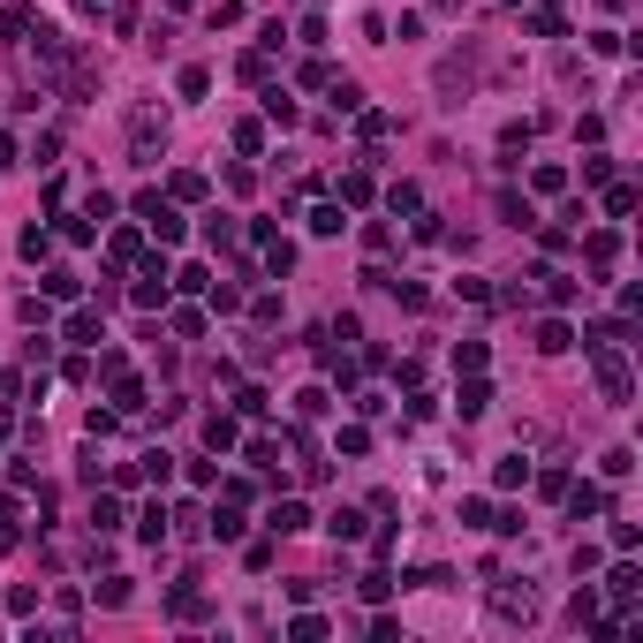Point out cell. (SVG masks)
<instances>
[{
	"mask_svg": "<svg viewBox=\"0 0 643 643\" xmlns=\"http://www.w3.org/2000/svg\"><path fill=\"white\" fill-rule=\"evenodd\" d=\"M590 349H598V356H590V363H598V394L620 409V401H629V356H620L613 341H590Z\"/></svg>",
	"mask_w": 643,
	"mask_h": 643,
	"instance_id": "obj_1",
	"label": "cell"
},
{
	"mask_svg": "<svg viewBox=\"0 0 643 643\" xmlns=\"http://www.w3.org/2000/svg\"><path fill=\"white\" fill-rule=\"evenodd\" d=\"M159 144H167V114L137 106V114H129V152H137V167H152V159H159Z\"/></svg>",
	"mask_w": 643,
	"mask_h": 643,
	"instance_id": "obj_2",
	"label": "cell"
},
{
	"mask_svg": "<svg viewBox=\"0 0 643 643\" xmlns=\"http://www.w3.org/2000/svg\"><path fill=\"white\" fill-rule=\"evenodd\" d=\"M137 220H144V227H152V235H159V243H182V212H175V205H167V197H159V189H137Z\"/></svg>",
	"mask_w": 643,
	"mask_h": 643,
	"instance_id": "obj_3",
	"label": "cell"
},
{
	"mask_svg": "<svg viewBox=\"0 0 643 643\" xmlns=\"http://www.w3.org/2000/svg\"><path fill=\"white\" fill-rule=\"evenodd\" d=\"M492 606H500V620H538V590H530V583H500Z\"/></svg>",
	"mask_w": 643,
	"mask_h": 643,
	"instance_id": "obj_4",
	"label": "cell"
},
{
	"mask_svg": "<svg viewBox=\"0 0 643 643\" xmlns=\"http://www.w3.org/2000/svg\"><path fill=\"white\" fill-rule=\"evenodd\" d=\"M137 303H144V311L167 303V257H144V273H137Z\"/></svg>",
	"mask_w": 643,
	"mask_h": 643,
	"instance_id": "obj_5",
	"label": "cell"
},
{
	"mask_svg": "<svg viewBox=\"0 0 643 643\" xmlns=\"http://www.w3.org/2000/svg\"><path fill=\"white\" fill-rule=\"evenodd\" d=\"M583 257H590L598 273H606L613 257H620V227H590V235H583Z\"/></svg>",
	"mask_w": 643,
	"mask_h": 643,
	"instance_id": "obj_6",
	"label": "cell"
},
{
	"mask_svg": "<svg viewBox=\"0 0 643 643\" xmlns=\"http://www.w3.org/2000/svg\"><path fill=\"white\" fill-rule=\"evenodd\" d=\"M265 523H273V538H295V530H311V507H303V500H281Z\"/></svg>",
	"mask_w": 643,
	"mask_h": 643,
	"instance_id": "obj_7",
	"label": "cell"
},
{
	"mask_svg": "<svg viewBox=\"0 0 643 643\" xmlns=\"http://www.w3.org/2000/svg\"><path fill=\"white\" fill-rule=\"evenodd\" d=\"M568 514L583 523V514H606V492L598 485H568Z\"/></svg>",
	"mask_w": 643,
	"mask_h": 643,
	"instance_id": "obj_8",
	"label": "cell"
},
{
	"mask_svg": "<svg viewBox=\"0 0 643 643\" xmlns=\"http://www.w3.org/2000/svg\"><path fill=\"white\" fill-rule=\"evenodd\" d=\"M137 538H144V545H167V507H159V500L137 514Z\"/></svg>",
	"mask_w": 643,
	"mask_h": 643,
	"instance_id": "obj_9",
	"label": "cell"
},
{
	"mask_svg": "<svg viewBox=\"0 0 643 643\" xmlns=\"http://www.w3.org/2000/svg\"><path fill=\"white\" fill-rule=\"evenodd\" d=\"M538 281H545L552 303H575V295H583V281H575V273H538Z\"/></svg>",
	"mask_w": 643,
	"mask_h": 643,
	"instance_id": "obj_10",
	"label": "cell"
},
{
	"mask_svg": "<svg viewBox=\"0 0 643 643\" xmlns=\"http://www.w3.org/2000/svg\"><path fill=\"white\" fill-rule=\"evenodd\" d=\"M485 409H492V386L469 371V386H462V417H485Z\"/></svg>",
	"mask_w": 643,
	"mask_h": 643,
	"instance_id": "obj_11",
	"label": "cell"
},
{
	"mask_svg": "<svg viewBox=\"0 0 643 643\" xmlns=\"http://www.w3.org/2000/svg\"><path fill=\"white\" fill-rule=\"evenodd\" d=\"M568 341H575V333L561 326V318H545V326H538V356H561V349H568Z\"/></svg>",
	"mask_w": 643,
	"mask_h": 643,
	"instance_id": "obj_12",
	"label": "cell"
},
{
	"mask_svg": "<svg viewBox=\"0 0 643 643\" xmlns=\"http://www.w3.org/2000/svg\"><path fill=\"white\" fill-rule=\"evenodd\" d=\"M205 446H212V455H227V446H235V417H205Z\"/></svg>",
	"mask_w": 643,
	"mask_h": 643,
	"instance_id": "obj_13",
	"label": "cell"
},
{
	"mask_svg": "<svg viewBox=\"0 0 643 643\" xmlns=\"http://www.w3.org/2000/svg\"><path fill=\"white\" fill-rule=\"evenodd\" d=\"M91 530H99V538H106V530H121V500H106V492H99V500H91Z\"/></svg>",
	"mask_w": 643,
	"mask_h": 643,
	"instance_id": "obj_14",
	"label": "cell"
},
{
	"mask_svg": "<svg viewBox=\"0 0 643 643\" xmlns=\"http://www.w3.org/2000/svg\"><path fill=\"white\" fill-rule=\"evenodd\" d=\"M341 205H371V175H363V167H356V175H341Z\"/></svg>",
	"mask_w": 643,
	"mask_h": 643,
	"instance_id": "obj_15",
	"label": "cell"
},
{
	"mask_svg": "<svg viewBox=\"0 0 643 643\" xmlns=\"http://www.w3.org/2000/svg\"><path fill=\"white\" fill-rule=\"evenodd\" d=\"M326 530H333V538H341V545H356V538H363V514H356V507H341V514H333V523H326Z\"/></svg>",
	"mask_w": 643,
	"mask_h": 643,
	"instance_id": "obj_16",
	"label": "cell"
},
{
	"mask_svg": "<svg viewBox=\"0 0 643 643\" xmlns=\"http://www.w3.org/2000/svg\"><path fill=\"white\" fill-rule=\"evenodd\" d=\"M137 469H144L152 485H167V477H175V455H159V446H152V455H137Z\"/></svg>",
	"mask_w": 643,
	"mask_h": 643,
	"instance_id": "obj_17",
	"label": "cell"
},
{
	"mask_svg": "<svg viewBox=\"0 0 643 643\" xmlns=\"http://www.w3.org/2000/svg\"><path fill=\"white\" fill-rule=\"evenodd\" d=\"M523 477H530V462H523V455H507L500 469H492V485H500V492H514V485H523Z\"/></svg>",
	"mask_w": 643,
	"mask_h": 643,
	"instance_id": "obj_18",
	"label": "cell"
},
{
	"mask_svg": "<svg viewBox=\"0 0 643 643\" xmlns=\"http://www.w3.org/2000/svg\"><path fill=\"white\" fill-rule=\"evenodd\" d=\"M265 114H273V121H281V129H295V99L281 91V83H273V91H265Z\"/></svg>",
	"mask_w": 643,
	"mask_h": 643,
	"instance_id": "obj_19",
	"label": "cell"
},
{
	"mask_svg": "<svg viewBox=\"0 0 643 643\" xmlns=\"http://www.w3.org/2000/svg\"><path fill=\"white\" fill-rule=\"evenodd\" d=\"M326 91H333V106H341V114H356V106H363V83H349V76H341V83H326Z\"/></svg>",
	"mask_w": 643,
	"mask_h": 643,
	"instance_id": "obj_20",
	"label": "cell"
},
{
	"mask_svg": "<svg viewBox=\"0 0 643 643\" xmlns=\"http://www.w3.org/2000/svg\"><path fill=\"white\" fill-rule=\"evenodd\" d=\"M606 212H613V220H629V212H636V189L613 182V189H606Z\"/></svg>",
	"mask_w": 643,
	"mask_h": 643,
	"instance_id": "obj_21",
	"label": "cell"
},
{
	"mask_svg": "<svg viewBox=\"0 0 643 643\" xmlns=\"http://www.w3.org/2000/svg\"><path fill=\"white\" fill-rule=\"evenodd\" d=\"M636 590H643V575H636L629 561H620V568H613V598H620V606H629V598H636Z\"/></svg>",
	"mask_w": 643,
	"mask_h": 643,
	"instance_id": "obj_22",
	"label": "cell"
},
{
	"mask_svg": "<svg viewBox=\"0 0 643 643\" xmlns=\"http://www.w3.org/2000/svg\"><path fill=\"white\" fill-rule=\"evenodd\" d=\"M106 257H114V265H129V257H137V227H114V243H106Z\"/></svg>",
	"mask_w": 643,
	"mask_h": 643,
	"instance_id": "obj_23",
	"label": "cell"
},
{
	"mask_svg": "<svg viewBox=\"0 0 643 643\" xmlns=\"http://www.w3.org/2000/svg\"><path fill=\"white\" fill-rule=\"evenodd\" d=\"M500 212H507V227H538V220H530V197H514V189L500 197Z\"/></svg>",
	"mask_w": 643,
	"mask_h": 643,
	"instance_id": "obj_24",
	"label": "cell"
},
{
	"mask_svg": "<svg viewBox=\"0 0 643 643\" xmlns=\"http://www.w3.org/2000/svg\"><path fill=\"white\" fill-rule=\"evenodd\" d=\"M341 227H349V220H341V205H318L311 212V235H341Z\"/></svg>",
	"mask_w": 643,
	"mask_h": 643,
	"instance_id": "obj_25",
	"label": "cell"
},
{
	"mask_svg": "<svg viewBox=\"0 0 643 643\" xmlns=\"http://www.w3.org/2000/svg\"><path fill=\"white\" fill-rule=\"evenodd\" d=\"M212 538H227V545H235V538H243V514L220 507V514H212Z\"/></svg>",
	"mask_w": 643,
	"mask_h": 643,
	"instance_id": "obj_26",
	"label": "cell"
},
{
	"mask_svg": "<svg viewBox=\"0 0 643 643\" xmlns=\"http://www.w3.org/2000/svg\"><path fill=\"white\" fill-rule=\"evenodd\" d=\"M295 417H326V386H303V394H295Z\"/></svg>",
	"mask_w": 643,
	"mask_h": 643,
	"instance_id": "obj_27",
	"label": "cell"
},
{
	"mask_svg": "<svg viewBox=\"0 0 643 643\" xmlns=\"http://www.w3.org/2000/svg\"><path fill=\"white\" fill-rule=\"evenodd\" d=\"M530 182H538L545 197H561V189H568V167H538V175H530Z\"/></svg>",
	"mask_w": 643,
	"mask_h": 643,
	"instance_id": "obj_28",
	"label": "cell"
},
{
	"mask_svg": "<svg viewBox=\"0 0 643 643\" xmlns=\"http://www.w3.org/2000/svg\"><path fill=\"white\" fill-rule=\"evenodd\" d=\"M99 606H129V575H106V583H99Z\"/></svg>",
	"mask_w": 643,
	"mask_h": 643,
	"instance_id": "obj_29",
	"label": "cell"
},
{
	"mask_svg": "<svg viewBox=\"0 0 643 643\" xmlns=\"http://www.w3.org/2000/svg\"><path fill=\"white\" fill-rule=\"evenodd\" d=\"M53 159H61V137H53V129H46V137H38V144H31V167H53Z\"/></svg>",
	"mask_w": 643,
	"mask_h": 643,
	"instance_id": "obj_30",
	"label": "cell"
},
{
	"mask_svg": "<svg viewBox=\"0 0 643 643\" xmlns=\"http://www.w3.org/2000/svg\"><path fill=\"white\" fill-rule=\"evenodd\" d=\"M212 91V69H182V99H205Z\"/></svg>",
	"mask_w": 643,
	"mask_h": 643,
	"instance_id": "obj_31",
	"label": "cell"
},
{
	"mask_svg": "<svg viewBox=\"0 0 643 643\" xmlns=\"http://www.w3.org/2000/svg\"><path fill=\"white\" fill-rule=\"evenodd\" d=\"M69 341H99V311H76L69 318Z\"/></svg>",
	"mask_w": 643,
	"mask_h": 643,
	"instance_id": "obj_32",
	"label": "cell"
},
{
	"mask_svg": "<svg viewBox=\"0 0 643 643\" xmlns=\"http://www.w3.org/2000/svg\"><path fill=\"white\" fill-rule=\"evenodd\" d=\"M0 167H24V144H15L8 129H0Z\"/></svg>",
	"mask_w": 643,
	"mask_h": 643,
	"instance_id": "obj_33",
	"label": "cell"
},
{
	"mask_svg": "<svg viewBox=\"0 0 643 643\" xmlns=\"http://www.w3.org/2000/svg\"><path fill=\"white\" fill-rule=\"evenodd\" d=\"M606 8H629V0H606Z\"/></svg>",
	"mask_w": 643,
	"mask_h": 643,
	"instance_id": "obj_34",
	"label": "cell"
}]
</instances>
